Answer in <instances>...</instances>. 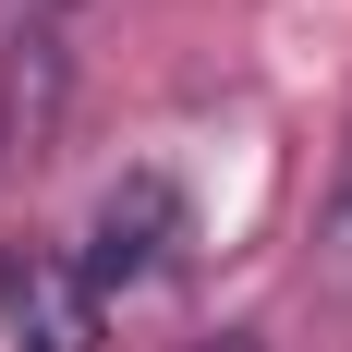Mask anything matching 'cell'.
<instances>
[{
	"label": "cell",
	"instance_id": "1",
	"mask_svg": "<svg viewBox=\"0 0 352 352\" xmlns=\"http://www.w3.org/2000/svg\"><path fill=\"white\" fill-rule=\"evenodd\" d=\"M182 255H195V195H182L170 170H122L98 195V219H85V280H98V304H122V292H146V280H170Z\"/></svg>",
	"mask_w": 352,
	"mask_h": 352
},
{
	"label": "cell",
	"instance_id": "2",
	"mask_svg": "<svg viewBox=\"0 0 352 352\" xmlns=\"http://www.w3.org/2000/svg\"><path fill=\"white\" fill-rule=\"evenodd\" d=\"M0 340L12 352H98L109 304L73 267V243H0Z\"/></svg>",
	"mask_w": 352,
	"mask_h": 352
},
{
	"label": "cell",
	"instance_id": "3",
	"mask_svg": "<svg viewBox=\"0 0 352 352\" xmlns=\"http://www.w3.org/2000/svg\"><path fill=\"white\" fill-rule=\"evenodd\" d=\"M61 146V36H12V85H0V170H36Z\"/></svg>",
	"mask_w": 352,
	"mask_h": 352
},
{
	"label": "cell",
	"instance_id": "4",
	"mask_svg": "<svg viewBox=\"0 0 352 352\" xmlns=\"http://www.w3.org/2000/svg\"><path fill=\"white\" fill-rule=\"evenodd\" d=\"M304 280H316L328 304H352V122H340V146H328V182H316V243H304Z\"/></svg>",
	"mask_w": 352,
	"mask_h": 352
},
{
	"label": "cell",
	"instance_id": "5",
	"mask_svg": "<svg viewBox=\"0 0 352 352\" xmlns=\"http://www.w3.org/2000/svg\"><path fill=\"white\" fill-rule=\"evenodd\" d=\"M73 0H0V36H61Z\"/></svg>",
	"mask_w": 352,
	"mask_h": 352
},
{
	"label": "cell",
	"instance_id": "6",
	"mask_svg": "<svg viewBox=\"0 0 352 352\" xmlns=\"http://www.w3.org/2000/svg\"><path fill=\"white\" fill-rule=\"evenodd\" d=\"M182 352H267L255 328H219V340H182Z\"/></svg>",
	"mask_w": 352,
	"mask_h": 352
}]
</instances>
